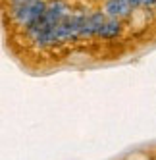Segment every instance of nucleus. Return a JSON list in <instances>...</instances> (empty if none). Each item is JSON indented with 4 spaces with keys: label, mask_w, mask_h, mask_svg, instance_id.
Masks as SVG:
<instances>
[{
    "label": "nucleus",
    "mask_w": 156,
    "mask_h": 160,
    "mask_svg": "<svg viewBox=\"0 0 156 160\" xmlns=\"http://www.w3.org/2000/svg\"><path fill=\"white\" fill-rule=\"evenodd\" d=\"M66 10H68V8H66L64 2H60V0H52V2H48L46 8H44L42 19L46 21L50 27H54V25H56L58 21L66 16Z\"/></svg>",
    "instance_id": "f257e3e1"
},
{
    "label": "nucleus",
    "mask_w": 156,
    "mask_h": 160,
    "mask_svg": "<svg viewBox=\"0 0 156 160\" xmlns=\"http://www.w3.org/2000/svg\"><path fill=\"white\" fill-rule=\"evenodd\" d=\"M104 16L100 14V12H96V14H93V16H89V18H85V21H83V25H81V31H79V37H91V35H96V31L100 29V25L104 23Z\"/></svg>",
    "instance_id": "f03ea898"
},
{
    "label": "nucleus",
    "mask_w": 156,
    "mask_h": 160,
    "mask_svg": "<svg viewBox=\"0 0 156 160\" xmlns=\"http://www.w3.org/2000/svg\"><path fill=\"white\" fill-rule=\"evenodd\" d=\"M129 10H131V6L127 0H108L104 12L110 18H121V16H127Z\"/></svg>",
    "instance_id": "7ed1b4c3"
},
{
    "label": "nucleus",
    "mask_w": 156,
    "mask_h": 160,
    "mask_svg": "<svg viewBox=\"0 0 156 160\" xmlns=\"http://www.w3.org/2000/svg\"><path fill=\"white\" fill-rule=\"evenodd\" d=\"M119 21H116V19H112V21H104L102 25H100V29L96 31V35H100V37H104V39H112V37H116L118 33H119Z\"/></svg>",
    "instance_id": "20e7f679"
}]
</instances>
